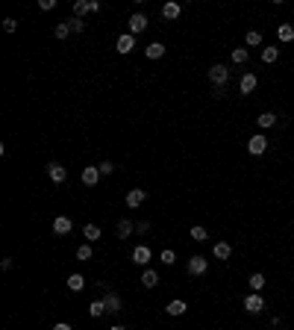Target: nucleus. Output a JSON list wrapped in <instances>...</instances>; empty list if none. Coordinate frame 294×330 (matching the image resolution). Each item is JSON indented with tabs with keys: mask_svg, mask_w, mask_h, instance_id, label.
Returning a JSON list of instances; mask_svg holds the SVG:
<instances>
[{
	"mask_svg": "<svg viewBox=\"0 0 294 330\" xmlns=\"http://www.w3.org/2000/svg\"><path fill=\"white\" fill-rule=\"evenodd\" d=\"M65 283H68V289H71V292H80V289L86 286V277H83V274H71Z\"/></svg>",
	"mask_w": 294,
	"mask_h": 330,
	"instance_id": "21",
	"label": "nucleus"
},
{
	"mask_svg": "<svg viewBox=\"0 0 294 330\" xmlns=\"http://www.w3.org/2000/svg\"><path fill=\"white\" fill-rule=\"evenodd\" d=\"M247 56H250V53H247V47H235V50L230 53V59H233L235 65H244V62H247Z\"/></svg>",
	"mask_w": 294,
	"mask_h": 330,
	"instance_id": "27",
	"label": "nucleus"
},
{
	"mask_svg": "<svg viewBox=\"0 0 294 330\" xmlns=\"http://www.w3.org/2000/svg\"><path fill=\"white\" fill-rule=\"evenodd\" d=\"M144 53H147V59H162L165 56V45L162 42H153V45L144 47Z\"/></svg>",
	"mask_w": 294,
	"mask_h": 330,
	"instance_id": "15",
	"label": "nucleus"
},
{
	"mask_svg": "<svg viewBox=\"0 0 294 330\" xmlns=\"http://www.w3.org/2000/svg\"><path fill=\"white\" fill-rule=\"evenodd\" d=\"M179 12H182V6H179V3H165V6H162V15H165L168 21L179 18Z\"/></svg>",
	"mask_w": 294,
	"mask_h": 330,
	"instance_id": "22",
	"label": "nucleus"
},
{
	"mask_svg": "<svg viewBox=\"0 0 294 330\" xmlns=\"http://www.w3.org/2000/svg\"><path fill=\"white\" fill-rule=\"evenodd\" d=\"M109 330H127L124 324H112V327H109Z\"/></svg>",
	"mask_w": 294,
	"mask_h": 330,
	"instance_id": "41",
	"label": "nucleus"
},
{
	"mask_svg": "<svg viewBox=\"0 0 294 330\" xmlns=\"http://www.w3.org/2000/svg\"><path fill=\"white\" fill-rule=\"evenodd\" d=\"M71 230H74V221H71L68 215H59V218H53V233H56V236H68Z\"/></svg>",
	"mask_w": 294,
	"mask_h": 330,
	"instance_id": "6",
	"label": "nucleus"
},
{
	"mask_svg": "<svg viewBox=\"0 0 294 330\" xmlns=\"http://www.w3.org/2000/svg\"><path fill=\"white\" fill-rule=\"evenodd\" d=\"M279 59V47H265L262 50V62H277Z\"/></svg>",
	"mask_w": 294,
	"mask_h": 330,
	"instance_id": "29",
	"label": "nucleus"
},
{
	"mask_svg": "<svg viewBox=\"0 0 294 330\" xmlns=\"http://www.w3.org/2000/svg\"><path fill=\"white\" fill-rule=\"evenodd\" d=\"M88 12H91V0H77V3H74V18H83Z\"/></svg>",
	"mask_w": 294,
	"mask_h": 330,
	"instance_id": "19",
	"label": "nucleus"
},
{
	"mask_svg": "<svg viewBox=\"0 0 294 330\" xmlns=\"http://www.w3.org/2000/svg\"><path fill=\"white\" fill-rule=\"evenodd\" d=\"M103 304H106V313H121V295H115V292H106Z\"/></svg>",
	"mask_w": 294,
	"mask_h": 330,
	"instance_id": "12",
	"label": "nucleus"
},
{
	"mask_svg": "<svg viewBox=\"0 0 294 330\" xmlns=\"http://www.w3.org/2000/svg\"><path fill=\"white\" fill-rule=\"evenodd\" d=\"M244 310H247L250 315H259V313L265 310V301H262V295H259V292H250V295L244 298Z\"/></svg>",
	"mask_w": 294,
	"mask_h": 330,
	"instance_id": "2",
	"label": "nucleus"
},
{
	"mask_svg": "<svg viewBox=\"0 0 294 330\" xmlns=\"http://www.w3.org/2000/svg\"><path fill=\"white\" fill-rule=\"evenodd\" d=\"M144 198H147V192H144V189H130V192H127V206H130V209H135V206H141V204H144Z\"/></svg>",
	"mask_w": 294,
	"mask_h": 330,
	"instance_id": "10",
	"label": "nucleus"
},
{
	"mask_svg": "<svg viewBox=\"0 0 294 330\" xmlns=\"http://www.w3.org/2000/svg\"><path fill=\"white\" fill-rule=\"evenodd\" d=\"M227 80H230V68L227 65H212L209 68V83L218 89V86H227Z\"/></svg>",
	"mask_w": 294,
	"mask_h": 330,
	"instance_id": "1",
	"label": "nucleus"
},
{
	"mask_svg": "<svg viewBox=\"0 0 294 330\" xmlns=\"http://www.w3.org/2000/svg\"><path fill=\"white\" fill-rule=\"evenodd\" d=\"M3 30H6V32H15V30H18V21H15V18H6V21H3Z\"/></svg>",
	"mask_w": 294,
	"mask_h": 330,
	"instance_id": "37",
	"label": "nucleus"
},
{
	"mask_svg": "<svg viewBox=\"0 0 294 330\" xmlns=\"http://www.w3.org/2000/svg\"><path fill=\"white\" fill-rule=\"evenodd\" d=\"M159 260H162L165 266H174V263H176V256H174V251H162V253H159Z\"/></svg>",
	"mask_w": 294,
	"mask_h": 330,
	"instance_id": "34",
	"label": "nucleus"
},
{
	"mask_svg": "<svg viewBox=\"0 0 294 330\" xmlns=\"http://www.w3.org/2000/svg\"><path fill=\"white\" fill-rule=\"evenodd\" d=\"M150 248H147V245H135V251H132V263L135 266H147V263H150Z\"/></svg>",
	"mask_w": 294,
	"mask_h": 330,
	"instance_id": "8",
	"label": "nucleus"
},
{
	"mask_svg": "<svg viewBox=\"0 0 294 330\" xmlns=\"http://www.w3.org/2000/svg\"><path fill=\"white\" fill-rule=\"evenodd\" d=\"M53 6H56V0H39V9L42 12H50Z\"/></svg>",
	"mask_w": 294,
	"mask_h": 330,
	"instance_id": "36",
	"label": "nucleus"
},
{
	"mask_svg": "<svg viewBox=\"0 0 294 330\" xmlns=\"http://www.w3.org/2000/svg\"><path fill=\"white\" fill-rule=\"evenodd\" d=\"M191 239H194V242H206V239H209L206 227H200V224H197V227H191Z\"/></svg>",
	"mask_w": 294,
	"mask_h": 330,
	"instance_id": "31",
	"label": "nucleus"
},
{
	"mask_svg": "<svg viewBox=\"0 0 294 330\" xmlns=\"http://www.w3.org/2000/svg\"><path fill=\"white\" fill-rule=\"evenodd\" d=\"M68 24H71V32H83L86 30V21L83 18H68Z\"/></svg>",
	"mask_w": 294,
	"mask_h": 330,
	"instance_id": "33",
	"label": "nucleus"
},
{
	"mask_svg": "<svg viewBox=\"0 0 294 330\" xmlns=\"http://www.w3.org/2000/svg\"><path fill=\"white\" fill-rule=\"evenodd\" d=\"M144 30H147V15L135 12V15L130 18V32H132V35H138V32H144Z\"/></svg>",
	"mask_w": 294,
	"mask_h": 330,
	"instance_id": "9",
	"label": "nucleus"
},
{
	"mask_svg": "<svg viewBox=\"0 0 294 330\" xmlns=\"http://www.w3.org/2000/svg\"><path fill=\"white\" fill-rule=\"evenodd\" d=\"M0 268L9 271V268H12V256H3V260H0Z\"/></svg>",
	"mask_w": 294,
	"mask_h": 330,
	"instance_id": "39",
	"label": "nucleus"
},
{
	"mask_svg": "<svg viewBox=\"0 0 294 330\" xmlns=\"http://www.w3.org/2000/svg\"><path fill=\"white\" fill-rule=\"evenodd\" d=\"M165 310H168V315H186V310H189V304H186V301H182V298H174V301H171V304H168Z\"/></svg>",
	"mask_w": 294,
	"mask_h": 330,
	"instance_id": "14",
	"label": "nucleus"
},
{
	"mask_svg": "<svg viewBox=\"0 0 294 330\" xmlns=\"http://www.w3.org/2000/svg\"><path fill=\"white\" fill-rule=\"evenodd\" d=\"M277 39L279 42H294V27L291 24H279L277 27Z\"/></svg>",
	"mask_w": 294,
	"mask_h": 330,
	"instance_id": "16",
	"label": "nucleus"
},
{
	"mask_svg": "<svg viewBox=\"0 0 294 330\" xmlns=\"http://www.w3.org/2000/svg\"><path fill=\"white\" fill-rule=\"evenodd\" d=\"M247 151H250L253 157H262V154L268 151V139H265V136H250V141H247Z\"/></svg>",
	"mask_w": 294,
	"mask_h": 330,
	"instance_id": "5",
	"label": "nucleus"
},
{
	"mask_svg": "<svg viewBox=\"0 0 294 330\" xmlns=\"http://www.w3.org/2000/svg\"><path fill=\"white\" fill-rule=\"evenodd\" d=\"M97 168H100V177H106V174H112V171H115V165H112V162H100Z\"/></svg>",
	"mask_w": 294,
	"mask_h": 330,
	"instance_id": "35",
	"label": "nucleus"
},
{
	"mask_svg": "<svg viewBox=\"0 0 294 330\" xmlns=\"http://www.w3.org/2000/svg\"><path fill=\"white\" fill-rule=\"evenodd\" d=\"M215 256H218V260H230V256H233L230 242H218V245H215Z\"/></svg>",
	"mask_w": 294,
	"mask_h": 330,
	"instance_id": "18",
	"label": "nucleus"
},
{
	"mask_svg": "<svg viewBox=\"0 0 294 330\" xmlns=\"http://www.w3.org/2000/svg\"><path fill=\"white\" fill-rule=\"evenodd\" d=\"M256 121H259V127H262V130H268V127H274V124H277V115H274V112H262Z\"/></svg>",
	"mask_w": 294,
	"mask_h": 330,
	"instance_id": "25",
	"label": "nucleus"
},
{
	"mask_svg": "<svg viewBox=\"0 0 294 330\" xmlns=\"http://www.w3.org/2000/svg\"><path fill=\"white\" fill-rule=\"evenodd\" d=\"M147 230H150V221H138L135 224V233H147Z\"/></svg>",
	"mask_w": 294,
	"mask_h": 330,
	"instance_id": "38",
	"label": "nucleus"
},
{
	"mask_svg": "<svg viewBox=\"0 0 294 330\" xmlns=\"http://www.w3.org/2000/svg\"><path fill=\"white\" fill-rule=\"evenodd\" d=\"M47 177H50L53 183H65V180H68V168L59 165V162H50V165H47Z\"/></svg>",
	"mask_w": 294,
	"mask_h": 330,
	"instance_id": "7",
	"label": "nucleus"
},
{
	"mask_svg": "<svg viewBox=\"0 0 294 330\" xmlns=\"http://www.w3.org/2000/svg\"><path fill=\"white\" fill-rule=\"evenodd\" d=\"M156 283H159V274H156L153 268H147V271L141 274V286H144V289H153Z\"/></svg>",
	"mask_w": 294,
	"mask_h": 330,
	"instance_id": "17",
	"label": "nucleus"
},
{
	"mask_svg": "<svg viewBox=\"0 0 294 330\" xmlns=\"http://www.w3.org/2000/svg\"><path fill=\"white\" fill-rule=\"evenodd\" d=\"M53 330H71V324H65V321H59V324H53Z\"/></svg>",
	"mask_w": 294,
	"mask_h": 330,
	"instance_id": "40",
	"label": "nucleus"
},
{
	"mask_svg": "<svg viewBox=\"0 0 294 330\" xmlns=\"http://www.w3.org/2000/svg\"><path fill=\"white\" fill-rule=\"evenodd\" d=\"M206 268H209V260L206 256H200V253H194L191 260H189V274H194V277H200V274H206Z\"/></svg>",
	"mask_w": 294,
	"mask_h": 330,
	"instance_id": "4",
	"label": "nucleus"
},
{
	"mask_svg": "<svg viewBox=\"0 0 294 330\" xmlns=\"http://www.w3.org/2000/svg\"><path fill=\"white\" fill-rule=\"evenodd\" d=\"M132 47H135V35H132V32H127V35H121V39L115 42V50H118V53H130Z\"/></svg>",
	"mask_w": 294,
	"mask_h": 330,
	"instance_id": "11",
	"label": "nucleus"
},
{
	"mask_svg": "<svg viewBox=\"0 0 294 330\" xmlns=\"http://www.w3.org/2000/svg\"><path fill=\"white\" fill-rule=\"evenodd\" d=\"M77 260H83V263H88V260H91V245H88V242L77 248Z\"/></svg>",
	"mask_w": 294,
	"mask_h": 330,
	"instance_id": "30",
	"label": "nucleus"
},
{
	"mask_svg": "<svg viewBox=\"0 0 294 330\" xmlns=\"http://www.w3.org/2000/svg\"><path fill=\"white\" fill-rule=\"evenodd\" d=\"M83 236H86V242L91 245V242L100 239V227H97V224H86V227H83Z\"/></svg>",
	"mask_w": 294,
	"mask_h": 330,
	"instance_id": "23",
	"label": "nucleus"
},
{
	"mask_svg": "<svg viewBox=\"0 0 294 330\" xmlns=\"http://www.w3.org/2000/svg\"><path fill=\"white\" fill-rule=\"evenodd\" d=\"M103 313H106V304H103V298H100V301H91V304H88V315H91V318H100Z\"/></svg>",
	"mask_w": 294,
	"mask_h": 330,
	"instance_id": "24",
	"label": "nucleus"
},
{
	"mask_svg": "<svg viewBox=\"0 0 294 330\" xmlns=\"http://www.w3.org/2000/svg\"><path fill=\"white\" fill-rule=\"evenodd\" d=\"M97 180H100V168L97 165H88V168H83V183L91 189V186H97Z\"/></svg>",
	"mask_w": 294,
	"mask_h": 330,
	"instance_id": "13",
	"label": "nucleus"
},
{
	"mask_svg": "<svg viewBox=\"0 0 294 330\" xmlns=\"http://www.w3.org/2000/svg\"><path fill=\"white\" fill-rule=\"evenodd\" d=\"M68 35H71V24H68V21L56 24V39H68Z\"/></svg>",
	"mask_w": 294,
	"mask_h": 330,
	"instance_id": "32",
	"label": "nucleus"
},
{
	"mask_svg": "<svg viewBox=\"0 0 294 330\" xmlns=\"http://www.w3.org/2000/svg\"><path fill=\"white\" fill-rule=\"evenodd\" d=\"M244 42H247L250 47H259V45H262V32H259V30H250V32L244 35Z\"/></svg>",
	"mask_w": 294,
	"mask_h": 330,
	"instance_id": "26",
	"label": "nucleus"
},
{
	"mask_svg": "<svg viewBox=\"0 0 294 330\" xmlns=\"http://www.w3.org/2000/svg\"><path fill=\"white\" fill-rule=\"evenodd\" d=\"M132 230H135V227H132V221H127V218H121V221H118V227H115L118 239H127V236H130Z\"/></svg>",
	"mask_w": 294,
	"mask_h": 330,
	"instance_id": "20",
	"label": "nucleus"
},
{
	"mask_svg": "<svg viewBox=\"0 0 294 330\" xmlns=\"http://www.w3.org/2000/svg\"><path fill=\"white\" fill-rule=\"evenodd\" d=\"M256 86H259V77H256L253 71L241 74V80H238V92H241V94H253V92H256Z\"/></svg>",
	"mask_w": 294,
	"mask_h": 330,
	"instance_id": "3",
	"label": "nucleus"
},
{
	"mask_svg": "<svg viewBox=\"0 0 294 330\" xmlns=\"http://www.w3.org/2000/svg\"><path fill=\"white\" fill-rule=\"evenodd\" d=\"M250 289L253 292H262L265 289V274H250Z\"/></svg>",
	"mask_w": 294,
	"mask_h": 330,
	"instance_id": "28",
	"label": "nucleus"
}]
</instances>
